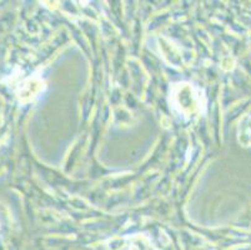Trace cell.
<instances>
[{"label":"cell","mask_w":251,"mask_h":250,"mask_svg":"<svg viewBox=\"0 0 251 250\" xmlns=\"http://www.w3.org/2000/svg\"><path fill=\"white\" fill-rule=\"evenodd\" d=\"M45 89V83L42 78L33 75L29 77L24 80L19 85L18 89V98L20 102L26 103V102H33L39 94H42Z\"/></svg>","instance_id":"obj_2"},{"label":"cell","mask_w":251,"mask_h":250,"mask_svg":"<svg viewBox=\"0 0 251 250\" xmlns=\"http://www.w3.org/2000/svg\"><path fill=\"white\" fill-rule=\"evenodd\" d=\"M120 242V244H116L119 250H156L144 235H127L122 238Z\"/></svg>","instance_id":"obj_3"},{"label":"cell","mask_w":251,"mask_h":250,"mask_svg":"<svg viewBox=\"0 0 251 250\" xmlns=\"http://www.w3.org/2000/svg\"><path fill=\"white\" fill-rule=\"evenodd\" d=\"M237 140L245 148L251 146V115L245 116L237 128Z\"/></svg>","instance_id":"obj_4"},{"label":"cell","mask_w":251,"mask_h":250,"mask_svg":"<svg viewBox=\"0 0 251 250\" xmlns=\"http://www.w3.org/2000/svg\"><path fill=\"white\" fill-rule=\"evenodd\" d=\"M169 104L181 118L191 119L206 109V98L198 86L188 82L175 83L170 86Z\"/></svg>","instance_id":"obj_1"}]
</instances>
